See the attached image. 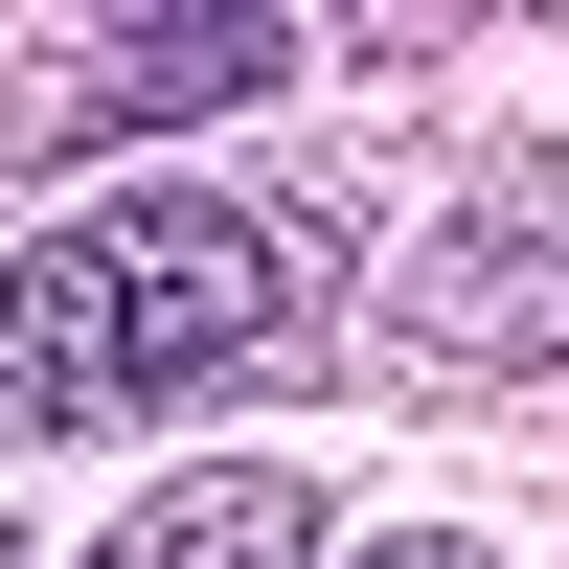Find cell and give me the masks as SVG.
Segmentation results:
<instances>
[{
    "label": "cell",
    "mask_w": 569,
    "mask_h": 569,
    "mask_svg": "<svg viewBox=\"0 0 569 569\" xmlns=\"http://www.w3.org/2000/svg\"><path fill=\"white\" fill-rule=\"evenodd\" d=\"M365 297V182L273 160V182H114V206L0 251V456L69 433H182L228 388H297Z\"/></svg>",
    "instance_id": "cell-1"
},
{
    "label": "cell",
    "mask_w": 569,
    "mask_h": 569,
    "mask_svg": "<svg viewBox=\"0 0 569 569\" xmlns=\"http://www.w3.org/2000/svg\"><path fill=\"white\" fill-rule=\"evenodd\" d=\"M365 388H433V410L569 388V137H479L433 182V228L388 251V319H365Z\"/></svg>",
    "instance_id": "cell-2"
},
{
    "label": "cell",
    "mask_w": 569,
    "mask_h": 569,
    "mask_svg": "<svg viewBox=\"0 0 569 569\" xmlns=\"http://www.w3.org/2000/svg\"><path fill=\"white\" fill-rule=\"evenodd\" d=\"M273 91H297V23H251V0H206V23H23L0 46V182L137 160V137L273 114Z\"/></svg>",
    "instance_id": "cell-3"
},
{
    "label": "cell",
    "mask_w": 569,
    "mask_h": 569,
    "mask_svg": "<svg viewBox=\"0 0 569 569\" xmlns=\"http://www.w3.org/2000/svg\"><path fill=\"white\" fill-rule=\"evenodd\" d=\"M69 569H342V501H319L297 456H182V479H137Z\"/></svg>",
    "instance_id": "cell-4"
},
{
    "label": "cell",
    "mask_w": 569,
    "mask_h": 569,
    "mask_svg": "<svg viewBox=\"0 0 569 569\" xmlns=\"http://www.w3.org/2000/svg\"><path fill=\"white\" fill-rule=\"evenodd\" d=\"M342 569H501L479 525H342Z\"/></svg>",
    "instance_id": "cell-5"
},
{
    "label": "cell",
    "mask_w": 569,
    "mask_h": 569,
    "mask_svg": "<svg viewBox=\"0 0 569 569\" xmlns=\"http://www.w3.org/2000/svg\"><path fill=\"white\" fill-rule=\"evenodd\" d=\"M0 569H46V547H23V525H0Z\"/></svg>",
    "instance_id": "cell-6"
}]
</instances>
